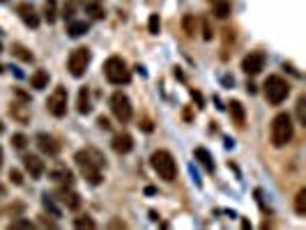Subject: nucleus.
<instances>
[{
    "label": "nucleus",
    "instance_id": "f257e3e1",
    "mask_svg": "<svg viewBox=\"0 0 306 230\" xmlns=\"http://www.w3.org/2000/svg\"><path fill=\"white\" fill-rule=\"evenodd\" d=\"M74 161H76L81 175H83L90 184H94V187H97V184H101V180H104V175H101V168L106 166V159L101 157L97 150H92V147L78 150L76 154H74Z\"/></svg>",
    "mask_w": 306,
    "mask_h": 230
},
{
    "label": "nucleus",
    "instance_id": "f03ea898",
    "mask_svg": "<svg viewBox=\"0 0 306 230\" xmlns=\"http://www.w3.org/2000/svg\"><path fill=\"white\" fill-rule=\"evenodd\" d=\"M272 145L274 147H285L288 143L295 138V125H292V118L288 113H279L272 120Z\"/></svg>",
    "mask_w": 306,
    "mask_h": 230
},
{
    "label": "nucleus",
    "instance_id": "7ed1b4c3",
    "mask_svg": "<svg viewBox=\"0 0 306 230\" xmlns=\"http://www.w3.org/2000/svg\"><path fill=\"white\" fill-rule=\"evenodd\" d=\"M150 163H152V170H155L157 175H159V180H164V182H173V180L177 178V163L168 150H157L150 157Z\"/></svg>",
    "mask_w": 306,
    "mask_h": 230
},
{
    "label": "nucleus",
    "instance_id": "20e7f679",
    "mask_svg": "<svg viewBox=\"0 0 306 230\" xmlns=\"http://www.w3.org/2000/svg\"><path fill=\"white\" fill-rule=\"evenodd\" d=\"M265 99L270 101L272 106H281L285 99H288V94H290V83L281 76H267L265 79Z\"/></svg>",
    "mask_w": 306,
    "mask_h": 230
},
{
    "label": "nucleus",
    "instance_id": "39448f33",
    "mask_svg": "<svg viewBox=\"0 0 306 230\" xmlns=\"http://www.w3.org/2000/svg\"><path fill=\"white\" fill-rule=\"evenodd\" d=\"M104 76L113 85H125L131 81V72L127 69V63L120 55H111L104 63Z\"/></svg>",
    "mask_w": 306,
    "mask_h": 230
},
{
    "label": "nucleus",
    "instance_id": "423d86ee",
    "mask_svg": "<svg viewBox=\"0 0 306 230\" xmlns=\"http://www.w3.org/2000/svg\"><path fill=\"white\" fill-rule=\"evenodd\" d=\"M90 60H92V53H90V48H85V46L74 48V51L69 53V58H67V69H69V74H72L74 79H81V76L88 72Z\"/></svg>",
    "mask_w": 306,
    "mask_h": 230
},
{
    "label": "nucleus",
    "instance_id": "0eeeda50",
    "mask_svg": "<svg viewBox=\"0 0 306 230\" xmlns=\"http://www.w3.org/2000/svg\"><path fill=\"white\" fill-rule=\"evenodd\" d=\"M67 101H69V92L65 85H58L46 99V110L53 118H65L67 115Z\"/></svg>",
    "mask_w": 306,
    "mask_h": 230
},
{
    "label": "nucleus",
    "instance_id": "6e6552de",
    "mask_svg": "<svg viewBox=\"0 0 306 230\" xmlns=\"http://www.w3.org/2000/svg\"><path fill=\"white\" fill-rule=\"evenodd\" d=\"M111 110H113V115L118 118L120 122H129L131 115H134V108H131V101L129 97H127L125 92H113V97H111Z\"/></svg>",
    "mask_w": 306,
    "mask_h": 230
},
{
    "label": "nucleus",
    "instance_id": "1a4fd4ad",
    "mask_svg": "<svg viewBox=\"0 0 306 230\" xmlns=\"http://www.w3.org/2000/svg\"><path fill=\"white\" fill-rule=\"evenodd\" d=\"M242 69H244V74H249V76H256V74H260V72L265 69V53L251 51L249 55H244Z\"/></svg>",
    "mask_w": 306,
    "mask_h": 230
},
{
    "label": "nucleus",
    "instance_id": "9d476101",
    "mask_svg": "<svg viewBox=\"0 0 306 230\" xmlns=\"http://www.w3.org/2000/svg\"><path fill=\"white\" fill-rule=\"evenodd\" d=\"M37 147L48 154V157H58L60 154V143L51 136V134H37Z\"/></svg>",
    "mask_w": 306,
    "mask_h": 230
},
{
    "label": "nucleus",
    "instance_id": "9b49d317",
    "mask_svg": "<svg viewBox=\"0 0 306 230\" xmlns=\"http://www.w3.org/2000/svg\"><path fill=\"white\" fill-rule=\"evenodd\" d=\"M16 14L21 16V21L30 28H39V14L37 10L30 5V3H21V5L16 7Z\"/></svg>",
    "mask_w": 306,
    "mask_h": 230
},
{
    "label": "nucleus",
    "instance_id": "f8f14e48",
    "mask_svg": "<svg viewBox=\"0 0 306 230\" xmlns=\"http://www.w3.org/2000/svg\"><path fill=\"white\" fill-rule=\"evenodd\" d=\"M23 166H26V170L30 172V178L39 180L44 175V170H46V166H44V161L37 154H26L23 157Z\"/></svg>",
    "mask_w": 306,
    "mask_h": 230
},
{
    "label": "nucleus",
    "instance_id": "ddd939ff",
    "mask_svg": "<svg viewBox=\"0 0 306 230\" xmlns=\"http://www.w3.org/2000/svg\"><path fill=\"white\" fill-rule=\"evenodd\" d=\"M111 145H113V150L118 152V154H129V152L134 150V138H131V134L122 131V134H115Z\"/></svg>",
    "mask_w": 306,
    "mask_h": 230
},
{
    "label": "nucleus",
    "instance_id": "4468645a",
    "mask_svg": "<svg viewBox=\"0 0 306 230\" xmlns=\"http://www.w3.org/2000/svg\"><path fill=\"white\" fill-rule=\"evenodd\" d=\"M58 200L65 205L67 209H78L81 207V198H78L76 191H72V189H58Z\"/></svg>",
    "mask_w": 306,
    "mask_h": 230
},
{
    "label": "nucleus",
    "instance_id": "2eb2a0df",
    "mask_svg": "<svg viewBox=\"0 0 306 230\" xmlns=\"http://www.w3.org/2000/svg\"><path fill=\"white\" fill-rule=\"evenodd\" d=\"M230 118H233V125H237L239 129H242L244 125H246V110H244L242 101H230Z\"/></svg>",
    "mask_w": 306,
    "mask_h": 230
},
{
    "label": "nucleus",
    "instance_id": "dca6fc26",
    "mask_svg": "<svg viewBox=\"0 0 306 230\" xmlns=\"http://www.w3.org/2000/svg\"><path fill=\"white\" fill-rule=\"evenodd\" d=\"M10 115L14 118L16 122L26 125V122L30 120V106H26V104H12L10 106Z\"/></svg>",
    "mask_w": 306,
    "mask_h": 230
},
{
    "label": "nucleus",
    "instance_id": "f3484780",
    "mask_svg": "<svg viewBox=\"0 0 306 230\" xmlns=\"http://www.w3.org/2000/svg\"><path fill=\"white\" fill-rule=\"evenodd\" d=\"M81 7H83L92 19H101V16H104V5H101V0H81Z\"/></svg>",
    "mask_w": 306,
    "mask_h": 230
},
{
    "label": "nucleus",
    "instance_id": "a211bd4d",
    "mask_svg": "<svg viewBox=\"0 0 306 230\" xmlns=\"http://www.w3.org/2000/svg\"><path fill=\"white\" fill-rule=\"evenodd\" d=\"M90 30V23L88 21H69V26H67V32H69V37H74V39H76V37H83L85 32Z\"/></svg>",
    "mask_w": 306,
    "mask_h": 230
},
{
    "label": "nucleus",
    "instance_id": "6ab92c4d",
    "mask_svg": "<svg viewBox=\"0 0 306 230\" xmlns=\"http://www.w3.org/2000/svg\"><path fill=\"white\" fill-rule=\"evenodd\" d=\"M193 154H196V159L202 163V168H205V170H208V172H214L212 154H210V152L205 150V147H196V152H193Z\"/></svg>",
    "mask_w": 306,
    "mask_h": 230
},
{
    "label": "nucleus",
    "instance_id": "aec40b11",
    "mask_svg": "<svg viewBox=\"0 0 306 230\" xmlns=\"http://www.w3.org/2000/svg\"><path fill=\"white\" fill-rule=\"evenodd\" d=\"M30 85L35 90H44L48 85V72L46 69H37L35 74L30 76Z\"/></svg>",
    "mask_w": 306,
    "mask_h": 230
},
{
    "label": "nucleus",
    "instance_id": "412c9836",
    "mask_svg": "<svg viewBox=\"0 0 306 230\" xmlns=\"http://www.w3.org/2000/svg\"><path fill=\"white\" fill-rule=\"evenodd\" d=\"M90 110H92V106H90V92L88 88H81V92H78V113L88 115Z\"/></svg>",
    "mask_w": 306,
    "mask_h": 230
},
{
    "label": "nucleus",
    "instance_id": "4be33fe9",
    "mask_svg": "<svg viewBox=\"0 0 306 230\" xmlns=\"http://www.w3.org/2000/svg\"><path fill=\"white\" fill-rule=\"evenodd\" d=\"M182 30L187 32V37H193L198 32V21L193 14H187L184 19H182Z\"/></svg>",
    "mask_w": 306,
    "mask_h": 230
},
{
    "label": "nucleus",
    "instance_id": "5701e85b",
    "mask_svg": "<svg viewBox=\"0 0 306 230\" xmlns=\"http://www.w3.org/2000/svg\"><path fill=\"white\" fill-rule=\"evenodd\" d=\"M212 14L217 16V19H226V16L230 14V3L228 0H217L212 7Z\"/></svg>",
    "mask_w": 306,
    "mask_h": 230
},
{
    "label": "nucleus",
    "instance_id": "b1692460",
    "mask_svg": "<svg viewBox=\"0 0 306 230\" xmlns=\"http://www.w3.org/2000/svg\"><path fill=\"white\" fill-rule=\"evenodd\" d=\"M48 175H51V180H56V182H65V184H72V180H74V175L67 170V168H60V170H51Z\"/></svg>",
    "mask_w": 306,
    "mask_h": 230
},
{
    "label": "nucleus",
    "instance_id": "393cba45",
    "mask_svg": "<svg viewBox=\"0 0 306 230\" xmlns=\"http://www.w3.org/2000/svg\"><path fill=\"white\" fill-rule=\"evenodd\" d=\"M295 212L299 216L306 214V189H299V191H297V196H295Z\"/></svg>",
    "mask_w": 306,
    "mask_h": 230
},
{
    "label": "nucleus",
    "instance_id": "a878e982",
    "mask_svg": "<svg viewBox=\"0 0 306 230\" xmlns=\"http://www.w3.org/2000/svg\"><path fill=\"white\" fill-rule=\"evenodd\" d=\"M12 53H14L19 60H23V63H32V53L28 51L26 46H21V44H14V46H12Z\"/></svg>",
    "mask_w": 306,
    "mask_h": 230
},
{
    "label": "nucleus",
    "instance_id": "bb28decb",
    "mask_svg": "<svg viewBox=\"0 0 306 230\" xmlns=\"http://www.w3.org/2000/svg\"><path fill=\"white\" fill-rule=\"evenodd\" d=\"M297 122L306 127V97L304 94L297 99Z\"/></svg>",
    "mask_w": 306,
    "mask_h": 230
},
{
    "label": "nucleus",
    "instance_id": "cd10ccee",
    "mask_svg": "<svg viewBox=\"0 0 306 230\" xmlns=\"http://www.w3.org/2000/svg\"><path fill=\"white\" fill-rule=\"evenodd\" d=\"M56 3L58 0H46V7H44V14H46V21L53 23L58 16V10H56Z\"/></svg>",
    "mask_w": 306,
    "mask_h": 230
},
{
    "label": "nucleus",
    "instance_id": "c85d7f7f",
    "mask_svg": "<svg viewBox=\"0 0 306 230\" xmlns=\"http://www.w3.org/2000/svg\"><path fill=\"white\" fill-rule=\"evenodd\" d=\"M147 30H150L152 35H159V30H161V19H159V14H150V21H147Z\"/></svg>",
    "mask_w": 306,
    "mask_h": 230
},
{
    "label": "nucleus",
    "instance_id": "c756f323",
    "mask_svg": "<svg viewBox=\"0 0 306 230\" xmlns=\"http://www.w3.org/2000/svg\"><path fill=\"white\" fill-rule=\"evenodd\" d=\"M74 225H76V228H97V223H94L92 219H88V216H78L76 221H74Z\"/></svg>",
    "mask_w": 306,
    "mask_h": 230
},
{
    "label": "nucleus",
    "instance_id": "7c9ffc66",
    "mask_svg": "<svg viewBox=\"0 0 306 230\" xmlns=\"http://www.w3.org/2000/svg\"><path fill=\"white\" fill-rule=\"evenodd\" d=\"M44 207H46L48 212H51V214L56 216V219H58V216H60V209L56 207V203H53V198H51V196H48V194L44 196Z\"/></svg>",
    "mask_w": 306,
    "mask_h": 230
},
{
    "label": "nucleus",
    "instance_id": "2f4dec72",
    "mask_svg": "<svg viewBox=\"0 0 306 230\" xmlns=\"http://www.w3.org/2000/svg\"><path fill=\"white\" fill-rule=\"evenodd\" d=\"M12 145H14L16 150H23V147L28 145V138L23 136V134H14V136H12Z\"/></svg>",
    "mask_w": 306,
    "mask_h": 230
},
{
    "label": "nucleus",
    "instance_id": "473e14b6",
    "mask_svg": "<svg viewBox=\"0 0 306 230\" xmlns=\"http://www.w3.org/2000/svg\"><path fill=\"white\" fill-rule=\"evenodd\" d=\"M10 228H23V230H30L32 228V221H28V219H14L10 223Z\"/></svg>",
    "mask_w": 306,
    "mask_h": 230
},
{
    "label": "nucleus",
    "instance_id": "72a5a7b5",
    "mask_svg": "<svg viewBox=\"0 0 306 230\" xmlns=\"http://www.w3.org/2000/svg\"><path fill=\"white\" fill-rule=\"evenodd\" d=\"M10 180L16 184V187H21V184H23V175H21V170H16V168H12V170H10Z\"/></svg>",
    "mask_w": 306,
    "mask_h": 230
},
{
    "label": "nucleus",
    "instance_id": "f704fd0d",
    "mask_svg": "<svg viewBox=\"0 0 306 230\" xmlns=\"http://www.w3.org/2000/svg\"><path fill=\"white\" fill-rule=\"evenodd\" d=\"M74 7H76V3H74V0H67V5H65V19H67V21H72V16H74Z\"/></svg>",
    "mask_w": 306,
    "mask_h": 230
},
{
    "label": "nucleus",
    "instance_id": "c9c22d12",
    "mask_svg": "<svg viewBox=\"0 0 306 230\" xmlns=\"http://www.w3.org/2000/svg\"><path fill=\"white\" fill-rule=\"evenodd\" d=\"M202 37H205V39H212V28H210V21L208 19H202Z\"/></svg>",
    "mask_w": 306,
    "mask_h": 230
},
{
    "label": "nucleus",
    "instance_id": "e433bc0d",
    "mask_svg": "<svg viewBox=\"0 0 306 230\" xmlns=\"http://www.w3.org/2000/svg\"><path fill=\"white\" fill-rule=\"evenodd\" d=\"M97 125H99V129H111V122H109V118H104V115H101V118H97Z\"/></svg>",
    "mask_w": 306,
    "mask_h": 230
},
{
    "label": "nucleus",
    "instance_id": "4c0bfd02",
    "mask_svg": "<svg viewBox=\"0 0 306 230\" xmlns=\"http://www.w3.org/2000/svg\"><path fill=\"white\" fill-rule=\"evenodd\" d=\"M140 127H143V129H145V131H152V125H150V120H143V125H140Z\"/></svg>",
    "mask_w": 306,
    "mask_h": 230
},
{
    "label": "nucleus",
    "instance_id": "58836bf2",
    "mask_svg": "<svg viewBox=\"0 0 306 230\" xmlns=\"http://www.w3.org/2000/svg\"><path fill=\"white\" fill-rule=\"evenodd\" d=\"M111 225H113V228H127V225H125V223H120V221H113Z\"/></svg>",
    "mask_w": 306,
    "mask_h": 230
},
{
    "label": "nucleus",
    "instance_id": "ea45409f",
    "mask_svg": "<svg viewBox=\"0 0 306 230\" xmlns=\"http://www.w3.org/2000/svg\"><path fill=\"white\" fill-rule=\"evenodd\" d=\"M5 194H7V189L3 187V184H0V198H5Z\"/></svg>",
    "mask_w": 306,
    "mask_h": 230
},
{
    "label": "nucleus",
    "instance_id": "a19ab883",
    "mask_svg": "<svg viewBox=\"0 0 306 230\" xmlns=\"http://www.w3.org/2000/svg\"><path fill=\"white\" fill-rule=\"evenodd\" d=\"M0 166H3V150H0Z\"/></svg>",
    "mask_w": 306,
    "mask_h": 230
},
{
    "label": "nucleus",
    "instance_id": "79ce46f5",
    "mask_svg": "<svg viewBox=\"0 0 306 230\" xmlns=\"http://www.w3.org/2000/svg\"><path fill=\"white\" fill-rule=\"evenodd\" d=\"M3 72H5V67H3V65H0V74H3Z\"/></svg>",
    "mask_w": 306,
    "mask_h": 230
},
{
    "label": "nucleus",
    "instance_id": "37998d69",
    "mask_svg": "<svg viewBox=\"0 0 306 230\" xmlns=\"http://www.w3.org/2000/svg\"><path fill=\"white\" fill-rule=\"evenodd\" d=\"M0 134H3V122H0Z\"/></svg>",
    "mask_w": 306,
    "mask_h": 230
},
{
    "label": "nucleus",
    "instance_id": "c03bdc74",
    "mask_svg": "<svg viewBox=\"0 0 306 230\" xmlns=\"http://www.w3.org/2000/svg\"><path fill=\"white\" fill-rule=\"evenodd\" d=\"M0 53H3V44H0Z\"/></svg>",
    "mask_w": 306,
    "mask_h": 230
},
{
    "label": "nucleus",
    "instance_id": "a18cd8bd",
    "mask_svg": "<svg viewBox=\"0 0 306 230\" xmlns=\"http://www.w3.org/2000/svg\"><path fill=\"white\" fill-rule=\"evenodd\" d=\"M0 3H5V0H0Z\"/></svg>",
    "mask_w": 306,
    "mask_h": 230
}]
</instances>
